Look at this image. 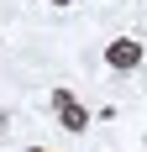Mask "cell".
<instances>
[{
    "instance_id": "4",
    "label": "cell",
    "mask_w": 147,
    "mask_h": 152,
    "mask_svg": "<svg viewBox=\"0 0 147 152\" xmlns=\"http://www.w3.org/2000/svg\"><path fill=\"white\" fill-rule=\"evenodd\" d=\"M26 152H42V147H26Z\"/></svg>"
},
{
    "instance_id": "2",
    "label": "cell",
    "mask_w": 147,
    "mask_h": 152,
    "mask_svg": "<svg viewBox=\"0 0 147 152\" xmlns=\"http://www.w3.org/2000/svg\"><path fill=\"white\" fill-rule=\"evenodd\" d=\"M105 63H110V68H121V74H126V68H137V63H142V42H137V37H116V42L105 47Z\"/></svg>"
},
{
    "instance_id": "3",
    "label": "cell",
    "mask_w": 147,
    "mask_h": 152,
    "mask_svg": "<svg viewBox=\"0 0 147 152\" xmlns=\"http://www.w3.org/2000/svg\"><path fill=\"white\" fill-rule=\"evenodd\" d=\"M47 5H74V0H47Z\"/></svg>"
},
{
    "instance_id": "1",
    "label": "cell",
    "mask_w": 147,
    "mask_h": 152,
    "mask_svg": "<svg viewBox=\"0 0 147 152\" xmlns=\"http://www.w3.org/2000/svg\"><path fill=\"white\" fill-rule=\"evenodd\" d=\"M53 105L63 115V131H89V110L74 100V89H53Z\"/></svg>"
}]
</instances>
